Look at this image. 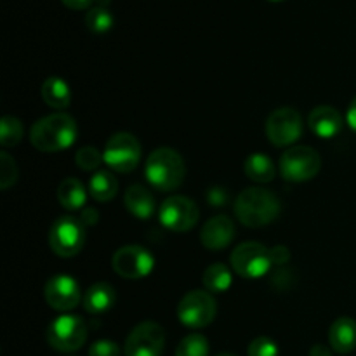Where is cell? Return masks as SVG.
I'll list each match as a JSON object with an SVG mask.
<instances>
[{"mask_svg":"<svg viewBox=\"0 0 356 356\" xmlns=\"http://www.w3.org/2000/svg\"><path fill=\"white\" fill-rule=\"evenodd\" d=\"M79 127L72 115L58 113L42 117L31 125L30 141L38 152L58 153L68 149L76 141Z\"/></svg>","mask_w":356,"mask_h":356,"instance_id":"1","label":"cell"},{"mask_svg":"<svg viewBox=\"0 0 356 356\" xmlns=\"http://www.w3.org/2000/svg\"><path fill=\"white\" fill-rule=\"evenodd\" d=\"M282 204L277 195L264 188H247L236 197L235 214L243 226L263 228L277 221Z\"/></svg>","mask_w":356,"mask_h":356,"instance_id":"2","label":"cell"},{"mask_svg":"<svg viewBox=\"0 0 356 356\" xmlns=\"http://www.w3.org/2000/svg\"><path fill=\"white\" fill-rule=\"evenodd\" d=\"M145 176L155 190L174 191L183 184L186 165H184L183 156L176 149L162 146L149 153L146 160Z\"/></svg>","mask_w":356,"mask_h":356,"instance_id":"3","label":"cell"},{"mask_svg":"<svg viewBox=\"0 0 356 356\" xmlns=\"http://www.w3.org/2000/svg\"><path fill=\"white\" fill-rule=\"evenodd\" d=\"M322 169V159L312 146H292L280 156V174L289 183L312 181Z\"/></svg>","mask_w":356,"mask_h":356,"instance_id":"4","label":"cell"},{"mask_svg":"<svg viewBox=\"0 0 356 356\" xmlns=\"http://www.w3.org/2000/svg\"><path fill=\"white\" fill-rule=\"evenodd\" d=\"M218 315V305L211 292L190 291L177 305V318L188 329H204Z\"/></svg>","mask_w":356,"mask_h":356,"instance_id":"5","label":"cell"},{"mask_svg":"<svg viewBox=\"0 0 356 356\" xmlns=\"http://www.w3.org/2000/svg\"><path fill=\"white\" fill-rule=\"evenodd\" d=\"M103 160L115 172H132L141 160V143L129 132H117L108 139Z\"/></svg>","mask_w":356,"mask_h":356,"instance_id":"6","label":"cell"},{"mask_svg":"<svg viewBox=\"0 0 356 356\" xmlns=\"http://www.w3.org/2000/svg\"><path fill=\"white\" fill-rule=\"evenodd\" d=\"M87 341V325L80 316L61 315L49 325L47 343L52 350L72 353L80 350Z\"/></svg>","mask_w":356,"mask_h":356,"instance_id":"7","label":"cell"},{"mask_svg":"<svg viewBox=\"0 0 356 356\" xmlns=\"http://www.w3.org/2000/svg\"><path fill=\"white\" fill-rule=\"evenodd\" d=\"M49 245L59 257H75L86 245V226L80 219L59 218L49 232Z\"/></svg>","mask_w":356,"mask_h":356,"instance_id":"8","label":"cell"},{"mask_svg":"<svg viewBox=\"0 0 356 356\" xmlns=\"http://www.w3.org/2000/svg\"><path fill=\"white\" fill-rule=\"evenodd\" d=\"M232 268L242 278H263L270 271L271 254L268 247L259 242H243L232 252Z\"/></svg>","mask_w":356,"mask_h":356,"instance_id":"9","label":"cell"},{"mask_svg":"<svg viewBox=\"0 0 356 356\" xmlns=\"http://www.w3.org/2000/svg\"><path fill=\"white\" fill-rule=\"evenodd\" d=\"M111 266L118 277L127 278V280H139L152 273L155 268V257L141 245H125L113 254Z\"/></svg>","mask_w":356,"mask_h":356,"instance_id":"10","label":"cell"},{"mask_svg":"<svg viewBox=\"0 0 356 356\" xmlns=\"http://www.w3.org/2000/svg\"><path fill=\"white\" fill-rule=\"evenodd\" d=\"M198 216L200 212H198L197 204L183 195H172L163 200L159 211V218L163 228L174 233L190 232L198 222Z\"/></svg>","mask_w":356,"mask_h":356,"instance_id":"11","label":"cell"},{"mask_svg":"<svg viewBox=\"0 0 356 356\" xmlns=\"http://www.w3.org/2000/svg\"><path fill=\"white\" fill-rule=\"evenodd\" d=\"M165 348V330L156 322H141L125 339V356H162Z\"/></svg>","mask_w":356,"mask_h":356,"instance_id":"12","label":"cell"},{"mask_svg":"<svg viewBox=\"0 0 356 356\" xmlns=\"http://www.w3.org/2000/svg\"><path fill=\"white\" fill-rule=\"evenodd\" d=\"M264 127H266V136L271 145L291 146L301 138L302 118L294 108H278L268 117Z\"/></svg>","mask_w":356,"mask_h":356,"instance_id":"13","label":"cell"},{"mask_svg":"<svg viewBox=\"0 0 356 356\" xmlns=\"http://www.w3.org/2000/svg\"><path fill=\"white\" fill-rule=\"evenodd\" d=\"M45 302L52 309L61 313H68L75 309L82 302V291L76 280L70 275H54L45 284L44 289Z\"/></svg>","mask_w":356,"mask_h":356,"instance_id":"14","label":"cell"},{"mask_svg":"<svg viewBox=\"0 0 356 356\" xmlns=\"http://www.w3.org/2000/svg\"><path fill=\"white\" fill-rule=\"evenodd\" d=\"M235 238V222L228 216H214L204 225L200 232L202 245L207 250L226 249Z\"/></svg>","mask_w":356,"mask_h":356,"instance_id":"15","label":"cell"},{"mask_svg":"<svg viewBox=\"0 0 356 356\" xmlns=\"http://www.w3.org/2000/svg\"><path fill=\"white\" fill-rule=\"evenodd\" d=\"M308 125L322 139H332L343 129V117L332 106H316L308 117Z\"/></svg>","mask_w":356,"mask_h":356,"instance_id":"16","label":"cell"},{"mask_svg":"<svg viewBox=\"0 0 356 356\" xmlns=\"http://www.w3.org/2000/svg\"><path fill=\"white\" fill-rule=\"evenodd\" d=\"M329 344L336 353L346 355L356 350V322L350 316H341L330 325Z\"/></svg>","mask_w":356,"mask_h":356,"instance_id":"17","label":"cell"},{"mask_svg":"<svg viewBox=\"0 0 356 356\" xmlns=\"http://www.w3.org/2000/svg\"><path fill=\"white\" fill-rule=\"evenodd\" d=\"M124 204L125 209L139 219L152 218L156 207L152 191L148 188L141 186V184H132V186L127 188L124 195Z\"/></svg>","mask_w":356,"mask_h":356,"instance_id":"18","label":"cell"},{"mask_svg":"<svg viewBox=\"0 0 356 356\" xmlns=\"http://www.w3.org/2000/svg\"><path fill=\"white\" fill-rule=\"evenodd\" d=\"M83 309L89 315H103L115 305V289L110 284L97 282L92 284L83 294Z\"/></svg>","mask_w":356,"mask_h":356,"instance_id":"19","label":"cell"},{"mask_svg":"<svg viewBox=\"0 0 356 356\" xmlns=\"http://www.w3.org/2000/svg\"><path fill=\"white\" fill-rule=\"evenodd\" d=\"M40 96L44 103L52 110H66L72 104V89L59 76H49L40 87Z\"/></svg>","mask_w":356,"mask_h":356,"instance_id":"20","label":"cell"},{"mask_svg":"<svg viewBox=\"0 0 356 356\" xmlns=\"http://www.w3.org/2000/svg\"><path fill=\"white\" fill-rule=\"evenodd\" d=\"M56 197L66 211H80L87 202V190L76 177H66L59 183Z\"/></svg>","mask_w":356,"mask_h":356,"instance_id":"21","label":"cell"},{"mask_svg":"<svg viewBox=\"0 0 356 356\" xmlns=\"http://www.w3.org/2000/svg\"><path fill=\"white\" fill-rule=\"evenodd\" d=\"M245 174L254 183H271L277 174L273 160L263 153H252L245 160Z\"/></svg>","mask_w":356,"mask_h":356,"instance_id":"22","label":"cell"},{"mask_svg":"<svg viewBox=\"0 0 356 356\" xmlns=\"http://www.w3.org/2000/svg\"><path fill=\"white\" fill-rule=\"evenodd\" d=\"M89 193L97 202H110L118 193V179L108 170H97L89 179Z\"/></svg>","mask_w":356,"mask_h":356,"instance_id":"23","label":"cell"},{"mask_svg":"<svg viewBox=\"0 0 356 356\" xmlns=\"http://www.w3.org/2000/svg\"><path fill=\"white\" fill-rule=\"evenodd\" d=\"M202 282H204V287L207 292H211V294H222V292H226L232 287L233 277L226 264L214 263L204 271Z\"/></svg>","mask_w":356,"mask_h":356,"instance_id":"24","label":"cell"},{"mask_svg":"<svg viewBox=\"0 0 356 356\" xmlns=\"http://www.w3.org/2000/svg\"><path fill=\"white\" fill-rule=\"evenodd\" d=\"M113 14L110 13L106 6H96L94 3L92 9L87 13L86 16V26L87 30L92 31L96 35H103L113 28Z\"/></svg>","mask_w":356,"mask_h":356,"instance_id":"25","label":"cell"},{"mask_svg":"<svg viewBox=\"0 0 356 356\" xmlns=\"http://www.w3.org/2000/svg\"><path fill=\"white\" fill-rule=\"evenodd\" d=\"M23 134L24 127L19 118L13 117V115H7L2 118V122H0V145L3 148H13V146L19 145Z\"/></svg>","mask_w":356,"mask_h":356,"instance_id":"26","label":"cell"},{"mask_svg":"<svg viewBox=\"0 0 356 356\" xmlns=\"http://www.w3.org/2000/svg\"><path fill=\"white\" fill-rule=\"evenodd\" d=\"M211 344L202 334H190L177 344L176 356H209Z\"/></svg>","mask_w":356,"mask_h":356,"instance_id":"27","label":"cell"},{"mask_svg":"<svg viewBox=\"0 0 356 356\" xmlns=\"http://www.w3.org/2000/svg\"><path fill=\"white\" fill-rule=\"evenodd\" d=\"M17 181V165L16 160L7 152L0 153V188L9 190Z\"/></svg>","mask_w":356,"mask_h":356,"instance_id":"28","label":"cell"},{"mask_svg":"<svg viewBox=\"0 0 356 356\" xmlns=\"http://www.w3.org/2000/svg\"><path fill=\"white\" fill-rule=\"evenodd\" d=\"M75 162L76 165H79V169L90 172V170H97V167H99L101 162H104V160L103 155H101L94 146H83V148H80L79 152H76Z\"/></svg>","mask_w":356,"mask_h":356,"instance_id":"29","label":"cell"},{"mask_svg":"<svg viewBox=\"0 0 356 356\" xmlns=\"http://www.w3.org/2000/svg\"><path fill=\"white\" fill-rule=\"evenodd\" d=\"M278 353H280L278 344L273 339L264 336L256 337L249 344V350H247V356H278Z\"/></svg>","mask_w":356,"mask_h":356,"instance_id":"30","label":"cell"},{"mask_svg":"<svg viewBox=\"0 0 356 356\" xmlns=\"http://www.w3.org/2000/svg\"><path fill=\"white\" fill-rule=\"evenodd\" d=\"M120 346L115 341L99 339L89 348V356H120Z\"/></svg>","mask_w":356,"mask_h":356,"instance_id":"31","label":"cell"},{"mask_svg":"<svg viewBox=\"0 0 356 356\" xmlns=\"http://www.w3.org/2000/svg\"><path fill=\"white\" fill-rule=\"evenodd\" d=\"M270 254H271V261H273V264H285L289 259H291V252H289L287 247L284 245L273 247V249H270Z\"/></svg>","mask_w":356,"mask_h":356,"instance_id":"32","label":"cell"},{"mask_svg":"<svg viewBox=\"0 0 356 356\" xmlns=\"http://www.w3.org/2000/svg\"><path fill=\"white\" fill-rule=\"evenodd\" d=\"M80 221H82L83 226H92L99 221V212L92 207H87L83 209L82 216H80Z\"/></svg>","mask_w":356,"mask_h":356,"instance_id":"33","label":"cell"},{"mask_svg":"<svg viewBox=\"0 0 356 356\" xmlns=\"http://www.w3.org/2000/svg\"><path fill=\"white\" fill-rule=\"evenodd\" d=\"M61 2L65 3L66 7H70V9L82 10V9H87V7L92 6L96 0H61Z\"/></svg>","mask_w":356,"mask_h":356,"instance_id":"34","label":"cell"},{"mask_svg":"<svg viewBox=\"0 0 356 356\" xmlns=\"http://www.w3.org/2000/svg\"><path fill=\"white\" fill-rule=\"evenodd\" d=\"M346 120H348V125H350V127L356 132V96L353 97V101H351L350 108H348Z\"/></svg>","mask_w":356,"mask_h":356,"instance_id":"35","label":"cell"},{"mask_svg":"<svg viewBox=\"0 0 356 356\" xmlns=\"http://www.w3.org/2000/svg\"><path fill=\"white\" fill-rule=\"evenodd\" d=\"M309 356H332V348H327L323 344H315L309 350Z\"/></svg>","mask_w":356,"mask_h":356,"instance_id":"36","label":"cell"},{"mask_svg":"<svg viewBox=\"0 0 356 356\" xmlns=\"http://www.w3.org/2000/svg\"><path fill=\"white\" fill-rule=\"evenodd\" d=\"M218 356H235V355H232V353H221V355H218Z\"/></svg>","mask_w":356,"mask_h":356,"instance_id":"37","label":"cell"},{"mask_svg":"<svg viewBox=\"0 0 356 356\" xmlns=\"http://www.w3.org/2000/svg\"><path fill=\"white\" fill-rule=\"evenodd\" d=\"M271 2H282V0H271Z\"/></svg>","mask_w":356,"mask_h":356,"instance_id":"38","label":"cell"}]
</instances>
